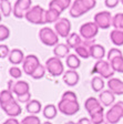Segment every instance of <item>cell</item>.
Listing matches in <instances>:
<instances>
[{"label":"cell","instance_id":"6da1fadb","mask_svg":"<svg viewBox=\"0 0 123 124\" xmlns=\"http://www.w3.org/2000/svg\"><path fill=\"white\" fill-rule=\"evenodd\" d=\"M25 18L32 24H46V10L40 6H33L26 12Z\"/></svg>","mask_w":123,"mask_h":124},{"label":"cell","instance_id":"7a4b0ae2","mask_svg":"<svg viewBox=\"0 0 123 124\" xmlns=\"http://www.w3.org/2000/svg\"><path fill=\"white\" fill-rule=\"evenodd\" d=\"M39 38H40L41 42L48 46H56L57 44H59V37L56 30L48 27H43L39 31Z\"/></svg>","mask_w":123,"mask_h":124},{"label":"cell","instance_id":"3957f363","mask_svg":"<svg viewBox=\"0 0 123 124\" xmlns=\"http://www.w3.org/2000/svg\"><path fill=\"white\" fill-rule=\"evenodd\" d=\"M114 70H113L112 65L109 61H105V60H98L95 62V64L93 65V69L91 71V73H98L100 74V77H102L103 79H111L114 74Z\"/></svg>","mask_w":123,"mask_h":124},{"label":"cell","instance_id":"277c9868","mask_svg":"<svg viewBox=\"0 0 123 124\" xmlns=\"http://www.w3.org/2000/svg\"><path fill=\"white\" fill-rule=\"evenodd\" d=\"M46 69L52 77H59L64 74V65L61 59L58 57H51L46 61Z\"/></svg>","mask_w":123,"mask_h":124},{"label":"cell","instance_id":"5b68a950","mask_svg":"<svg viewBox=\"0 0 123 124\" xmlns=\"http://www.w3.org/2000/svg\"><path fill=\"white\" fill-rule=\"evenodd\" d=\"M123 117V101H119L107 112L105 119L109 124H116Z\"/></svg>","mask_w":123,"mask_h":124},{"label":"cell","instance_id":"8992f818","mask_svg":"<svg viewBox=\"0 0 123 124\" xmlns=\"http://www.w3.org/2000/svg\"><path fill=\"white\" fill-rule=\"evenodd\" d=\"M58 110H59L62 114H64V115L71 116L79 112L80 105H79V103H78V101L61 100L59 103H58Z\"/></svg>","mask_w":123,"mask_h":124},{"label":"cell","instance_id":"52a82bcc","mask_svg":"<svg viewBox=\"0 0 123 124\" xmlns=\"http://www.w3.org/2000/svg\"><path fill=\"white\" fill-rule=\"evenodd\" d=\"M99 27L98 24L92 21V22H85L80 27V36L84 40H92L95 38V36L99 32Z\"/></svg>","mask_w":123,"mask_h":124},{"label":"cell","instance_id":"ba28073f","mask_svg":"<svg viewBox=\"0 0 123 124\" xmlns=\"http://www.w3.org/2000/svg\"><path fill=\"white\" fill-rule=\"evenodd\" d=\"M112 19L113 17L111 16L110 11H100L95 13L93 21L98 24L100 29H108L112 26Z\"/></svg>","mask_w":123,"mask_h":124},{"label":"cell","instance_id":"9c48e42d","mask_svg":"<svg viewBox=\"0 0 123 124\" xmlns=\"http://www.w3.org/2000/svg\"><path fill=\"white\" fill-rule=\"evenodd\" d=\"M54 30L58 33V36L62 38H68L70 36L71 31V22L67 18H60L59 20L54 23Z\"/></svg>","mask_w":123,"mask_h":124},{"label":"cell","instance_id":"30bf717a","mask_svg":"<svg viewBox=\"0 0 123 124\" xmlns=\"http://www.w3.org/2000/svg\"><path fill=\"white\" fill-rule=\"evenodd\" d=\"M32 0H17L13 5V16L16 18L21 19L26 16V12L31 8Z\"/></svg>","mask_w":123,"mask_h":124},{"label":"cell","instance_id":"8fae6325","mask_svg":"<svg viewBox=\"0 0 123 124\" xmlns=\"http://www.w3.org/2000/svg\"><path fill=\"white\" fill-rule=\"evenodd\" d=\"M41 63L39 62V59L37 55L34 54H29L25 58V61L22 63V69L25 71V73L28 75H31L34 72V70L40 65Z\"/></svg>","mask_w":123,"mask_h":124},{"label":"cell","instance_id":"7c38bea8","mask_svg":"<svg viewBox=\"0 0 123 124\" xmlns=\"http://www.w3.org/2000/svg\"><path fill=\"white\" fill-rule=\"evenodd\" d=\"M1 108H2L3 111H5V113L7 114L8 116H10V117H16V116L20 115L21 112H22L21 106L19 105V103L15 100H12L11 102L6 104V105L1 106Z\"/></svg>","mask_w":123,"mask_h":124},{"label":"cell","instance_id":"4fadbf2b","mask_svg":"<svg viewBox=\"0 0 123 124\" xmlns=\"http://www.w3.org/2000/svg\"><path fill=\"white\" fill-rule=\"evenodd\" d=\"M87 12H88V10L85 9L83 3L81 2V0H74L72 2L71 7H70V10H69V13L72 18H79V17L83 16Z\"/></svg>","mask_w":123,"mask_h":124},{"label":"cell","instance_id":"5bb4252c","mask_svg":"<svg viewBox=\"0 0 123 124\" xmlns=\"http://www.w3.org/2000/svg\"><path fill=\"white\" fill-rule=\"evenodd\" d=\"M79 80H80V77L75 70L69 69L68 71H66L63 74V82L66 83L68 86H74V85H77Z\"/></svg>","mask_w":123,"mask_h":124},{"label":"cell","instance_id":"9a60e30c","mask_svg":"<svg viewBox=\"0 0 123 124\" xmlns=\"http://www.w3.org/2000/svg\"><path fill=\"white\" fill-rule=\"evenodd\" d=\"M109 90L112 91L115 95H122L123 94V81L116 78H111L108 81Z\"/></svg>","mask_w":123,"mask_h":124},{"label":"cell","instance_id":"2e32d148","mask_svg":"<svg viewBox=\"0 0 123 124\" xmlns=\"http://www.w3.org/2000/svg\"><path fill=\"white\" fill-rule=\"evenodd\" d=\"M99 100H100L102 105L110 106V105H112V104L114 103V101H115V94L110 90H103L102 92H100Z\"/></svg>","mask_w":123,"mask_h":124},{"label":"cell","instance_id":"e0dca14e","mask_svg":"<svg viewBox=\"0 0 123 124\" xmlns=\"http://www.w3.org/2000/svg\"><path fill=\"white\" fill-rule=\"evenodd\" d=\"M25 53L22 52V50L20 49H12L10 51V54H9V62L13 65H18L20 63H23L25 61Z\"/></svg>","mask_w":123,"mask_h":124},{"label":"cell","instance_id":"ac0fdd59","mask_svg":"<svg viewBox=\"0 0 123 124\" xmlns=\"http://www.w3.org/2000/svg\"><path fill=\"white\" fill-rule=\"evenodd\" d=\"M90 55L95 60H102L105 57V48L101 44L94 43L90 48Z\"/></svg>","mask_w":123,"mask_h":124},{"label":"cell","instance_id":"d6986e66","mask_svg":"<svg viewBox=\"0 0 123 124\" xmlns=\"http://www.w3.org/2000/svg\"><path fill=\"white\" fill-rule=\"evenodd\" d=\"M53 53L54 57H58L60 59L67 58L70 54V46L67 43H59L54 46L53 49Z\"/></svg>","mask_w":123,"mask_h":124},{"label":"cell","instance_id":"ffe728a7","mask_svg":"<svg viewBox=\"0 0 123 124\" xmlns=\"http://www.w3.org/2000/svg\"><path fill=\"white\" fill-rule=\"evenodd\" d=\"M29 89H30V86H29L28 82L22 81V80H19V81H16L15 82V86H13L12 92L18 96V95H21V94H25V93L30 92Z\"/></svg>","mask_w":123,"mask_h":124},{"label":"cell","instance_id":"44dd1931","mask_svg":"<svg viewBox=\"0 0 123 124\" xmlns=\"http://www.w3.org/2000/svg\"><path fill=\"white\" fill-rule=\"evenodd\" d=\"M83 42V38L79 36L75 32H72L69 37L67 38V44L70 46V49H75L79 46H81Z\"/></svg>","mask_w":123,"mask_h":124},{"label":"cell","instance_id":"7402d4cb","mask_svg":"<svg viewBox=\"0 0 123 124\" xmlns=\"http://www.w3.org/2000/svg\"><path fill=\"white\" fill-rule=\"evenodd\" d=\"M101 106H102V104H101L100 100H99V99H95V98H92V96H91V98H88L84 102V108L89 113L95 111L98 108H100Z\"/></svg>","mask_w":123,"mask_h":124},{"label":"cell","instance_id":"603a6c76","mask_svg":"<svg viewBox=\"0 0 123 124\" xmlns=\"http://www.w3.org/2000/svg\"><path fill=\"white\" fill-rule=\"evenodd\" d=\"M110 40L116 46H123V30H120V29L112 30L110 33Z\"/></svg>","mask_w":123,"mask_h":124},{"label":"cell","instance_id":"cb8c5ba5","mask_svg":"<svg viewBox=\"0 0 123 124\" xmlns=\"http://www.w3.org/2000/svg\"><path fill=\"white\" fill-rule=\"evenodd\" d=\"M66 63H67V67L71 70H77L81 65V61H80L79 57L74 53H70L68 55L67 60H66Z\"/></svg>","mask_w":123,"mask_h":124},{"label":"cell","instance_id":"d4e9b609","mask_svg":"<svg viewBox=\"0 0 123 124\" xmlns=\"http://www.w3.org/2000/svg\"><path fill=\"white\" fill-rule=\"evenodd\" d=\"M90 114V120L92 122V124H100L104 122V114H103V106L100 108H98L95 111L91 112Z\"/></svg>","mask_w":123,"mask_h":124},{"label":"cell","instance_id":"484cf974","mask_svg":"<svg viewBox=\"0 0 123 124\" xmlns=\"http://www.w3.org/2000/svg\"><path fill=\"white\" fill-rule=\"evenodd\" d=\"M41 108H42V105H41L40 101H38V100L29 101L28 103H27V105H26V108H27V111H28V113L33 114V115L40 113Z\"/></svg>","mask_w":123,"mask_h":124},{"label":"cell","instance_id":"4316f807","mask_svg":"<svg viewBox=\"0 0 123 124\" xmlns=\"http://www.w3.org/2000/svg\"><path fill=\"white\" fill-rule=\"evenodd\" d=\"M60 15L61 13L59 11L49 8L48 10H46V23H56L60 19Z\"/></svg>","mask_w":123,"mask_h":124},{"label":"cell","instance_id":"83f0119b","mask_svg":"<svg viewBox=\"0 0 123 124\" xmlns=\"http://www.w3.org/2000/svg\"><path fill=\"white\" fill-rule=\"evenodd\" d=\"M43 116L47 120H52L57 116V113H58V110H57V106L53 105V104H48V105L44 106L43 111Z\"/></svg>","mask_w":123,"mask_h":124},{"label":"cell","instance_id":"f1b7e54d","mask_svg":"<svg viewBox=\"0 0 123 124\" xmlns=\"http://www.w3.org/2000/svg\"><path fill=\"white\" fill-rule=\"evenodd\" d=\"M12 100H15V99H13V92L12 91L8 90V89L7 90L1 91V93H0V104H1V106L8 104Z\"/></svg>","mask_w":123,"mask_h":124},{"label":"cell","instance_id":"f546056e","mask_svg":"<svg viewBox=\"0 0 123 124\" xmlns=\"http://www.w3.org/2000/svg\"><path fill=\"white\" fill-rule=\"evenodd\" d=\"M91 88L95 92H102V89L104 88V80L102 77H93L91 80Z\"/></svg>","mask_w":123,"mask_h":124},{"label":"cell","instance_id":"4dcf8cb0","mask_svg":"<svg viewBox=\"0 0 123 124\" xmlns=\"http://www.w3.org/2000/svg\"><path fill=\"white\" fill-rule=\"evenodd\" d=\"M0 9H1V13L3 17H9L12 12L13 8L11 6V2L9 0H0Z\"/></svg>","mask_w":123,"mask_h":124},{"label":"cell","instance_id":"1f68e13d","mask_svg":"<svg viewBox=\"0 0 123 124\" xmlns=\"http://www.w3.org/2000/svg\"><path fill=\"white\" fill-rule=\"evenodd\" d=\"M74 51L78 57L82 58V59H88V58L91 57V55H90V48H88L84 44H81V46H79L78 48H75Z\"/></svg>","mask_w":123,"mask_h":124},{"label":"cell","instance_id":"d6a6232c","mask_svg":"<svg viewBox=\"0 0 123 124\" xmlns=\"http://www.w3.org/2000/svg\"><path fill=\"white\" fill-rule=\"evenodd\" d=\"M112 27H114V29L123 30V12L116 13L115 16H113Z\"/></svg>","mask_w":123,"mask_h":124},{"label":"cell","instance_id":"836d02e7","mask_svg":"<svg viewBox=\"0 0 123 124\" xmlns=\"http://www.w3.org/2000/svg\"><path fill=\"white\" fill-rule=\"evenodd\" d=\"M46 71H47L46 65L40 64L36 70H34V72L31 74V78H33L34 80H40V79H42V78L44 77V74H46Z\"/></svg>","mask_w":123,"mask_h":124},{"label":"cell","instance_id":"e575fe53","mask_svg":"<svg viewBox=\"0 0 123 124\" xmlns=\"http://www.w3.org/2000/svg\"><path fill=\"white\" fill-rule=\"evenodd\" d=\"M110 63L115 72L123 73V57L116 58V59H114L112 62H110Z\"/></svg>","mask_w":123,"mask_h":124},{"label":"cell","instance_id":"d590c367","mask_svg":"<svg viewBox=\"0 0 123 124\" xmlns=\"http://www.w3.org/2000/svg\"><path fill=\"white\" fill-rule=\"evenodd\" d=\"M107 57H108L109 62H112L113 60L116 59V58L123 57V53L120 49H118V48H112V49H110V51L108 52V55H107Z\"/></svg>","mask_w":123,"mask_h":124},{"label":"cell","instance_id":"8d00e7d4","mask_svg":"<svg viewBox=\"0 0 123 124\" xmlns=\"http://www.w3.org/2000/svg\"><path fill=\"white\" fill-rule=\"evenodd\" d=\"M21 124H41L40 119H39L37 115H28L26 117H23L22 121H21Z\"/></svg>","mask_w":123,"mask_h":124},{"label":"cell","instance_id":"74e56055","mask_svg":"<svg viewBox=\"0 0 123 124\" xmlns=\"http://www.w3.org/2000/svg\"><path fill=\"white\" fill-rule=\"evenodd\" d=\"M49 8H51V9H54V10L59 11L60 13H62L64 10H66L64 6L60 2L59 0H51V1L49 2Z\"/></svg>","mask_w":123,"mask_h":124},{"label":"cell","instance_id":"f35d334b","mask_svg":"<svg viewBox=\"0 0 123 124\" xmlns=\"http://www.w3.org/2000/svg\"><path fill=\"white\" fill-rule=\"evenodd\" d=\"M10 36V30L7 26L5 24H0V41L2 42L5 40H7Z\"/></svg>","mask_w":123,"mask_h":124},{"label":"cell","instance_id":"ab89813d","mask_svg":"<svg viewBox=\"0 0 123 124\" xmlns=\"http://www.w3.org/2000/svg\"><path fill=\"white\" fill-rule=\"evenodd\" d=\"M9 74H10V77L13 78V79H20L21 75H22V71H21V69H19L18 67L13 65V67H11L10 69H9Z\"/></svg>","mask_w":123,"mask_h":124},{"label":"cell","instance_id":"60d3db41","mask_svg":"<svg viewBox=\"0 0 123 124\" xmlns=\"http://www.w3.org/2000/svg\"><path fill=\"white\" fill-rule=\"evenodd\" d=\"M61 100H67V101H78L77 99V94L72 91H67L62 94V99Z\"/></svg>","mask_w":123,"mask_h":124},{"label":"cell","instance_id":"b9f144b4","mask_svg":"<svg viewBox=\"0 0 123 124\" xmlns=\"http://www.w3.org/2000/svg\"><path fill=\"white\" fill-rule=\"evenodd\" d=\"M10 54V50L8 48V46L6 44H0V58L1 59H5V58L9 57Z\"/></svg>","mask_w":123,"mask_h":124},{"label":"cell","instance_id":"7bdbcfd3","mask_svg":"<svg viewBox=\"0 0 123 124\" xmlns=\"http://www.w3.org/2000/svg\"><path fill=\"white\" fill-rule=\"evenodd\" d=\"M17 101L20 102V103H28L29 101H31V93H25V94H21V95L17 96Z\"/></svg>","mask_w":123,"mask_h":124},{"label":"cell","instance_id":"ee69618b","mask_svg":"<svg viewBox=\"0 0 123 124\" xmlns=\"http://www.w3.org/2000/svg\"><path fill=\"white\" fill-rule=\"evenodd\" d=\"M81 2L83 3V6L88 11H90L97 6V0H81Z\"/></svg>","mask_w":123,"mask_h":124},{"label":"cell","instance_id":"f6af8a7d","mask_svg":"<svg viewBox=\"0 0 123 124\" xmlns=\"http://www.w3.org/2000/svg\"><path fill=\"white\" fill-rule=\"evenodd\" d=\"M121 0H104V3H105V7L110 8V9H113V8H115L116 6L119 5Z\"/></svg>","mask_w":123,"mask_h":124},{"label":"cell","instance_id":"bcb514c9","mask_svg":"<svg viewBox=\"0 0 123 124\" xmlns=\"http://www.w3.org/2000/svg\"><path fill=\"white\" fill-rule=\"evenodd\" d=\"M2 124H21V123L17 119H15V117H10V119L6 120Z\"/></svg>","mask_w":123,"mask_h":124},{"label":"cell","instance_id":"7dc6e473","mask_svg":"<svg viewBox=\"0 0 123 124\" xmlns=\"http://www.w3.org/2000/svg\"><path fill=\"white\" fill-rule=\"evenodd\" d=\"M78 124H92V122H91L90 119H88V117H82V119L79 120Z\"/></svg>","mask_w":123,"mask_h":124},{"label":"cell","instance_id":"c3c4849f","mask_svg":"<svg viewBox=\"0 0 123 124\" xmlns=\"http://www.w3.org/2000/svg\"><path fill=\"white\" fill-rule=\"evenodd\" d=\"M59 1L64 6V8H66V9H67V8H69L70 5H71V0H59Z\"/></svg>","mask_w":123,"mask_h":124},{"label":"cell","instance_id":"681fc988","mask_svg":"<svg viewBox=\"0 0 123 124\" xmlns=\"http://www.w3.org/2000/svg\"><path fill=\"white\" fill-rule=\"evenodd\" d=\"M13 86H15V81H13V80H9V81H8V90L12 91L13 90Z\"/></svg>","mask_w":123,"mask_h":124},{"label":"cell","instance_id":"f907efd6","mask_svg":"<svg viewBox=\"0 0 123 124\" xmlns=\"http://www.w3.org/2000/svg\"><path fill=\"white\" fill-rule=\"evenodd\" d=\"M64 124H78V123H75V122H73V121H69V122H67V123H64Z\"/></svg>","mask_w":123,"mask_h":124},{"label":"cell","instance_id":"816d5d0a","mask_svg":"<svg viewBox=\"0 0 123 124\" xmlns=\"http://www.w3.org/2000/svg\"><path fill=\"white\" fill-rule=\"evenodd\" d=\"M42 124H52L51 122H49V121H47V122H44V123H42Z\"/></svg>","mask_w":123,"mask_h":124},{"label":"cell","instance_id":"f5cc1de1","mask_svg":"<svg viewBox=\"0 0 123 124\" xmlns=\"http://www.w3.org/2000/svg\"><path fill=\"white\" fill-rule=\"evenodd\" d=\"M100 124H109L108 122H102V123H100Z\"/></svg>","mask_w":123,"mask_h":124},{"label":"cell","instance_id":"db71d44e","mask_svg":"<svg viewBox=\"0 0 123 124\" xmlns=\"http://www.w3.org/2000/svg\"><path fill=\"white\" fill-rule=\"evenodd\" d=\"M121 3H122V5H123V0H121Z\"/></svg>","mask_w":123,"mask_h":124}]
</instances>
